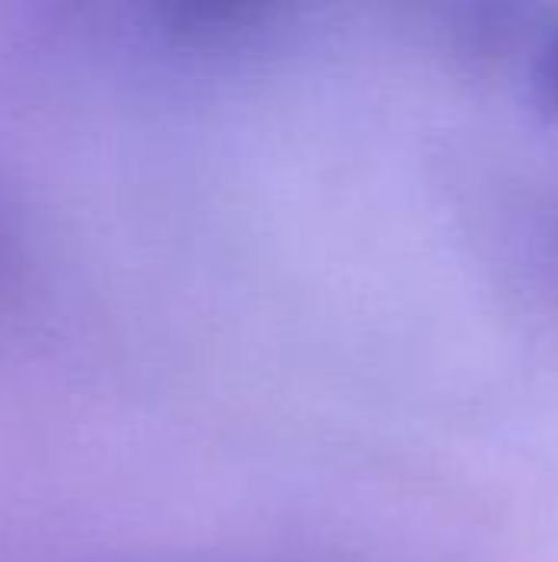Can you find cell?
<instances>
[{
	"mask_svg": "<svg viewBox=\"0 0 558 562\" xmlns=\"http://www.w3.org/2000/svg\"><path fill=\"white\" fill-rule=\"evenodd\" d=\"M536 86L546 105L558 109V33L553 36V43L546 46L543 59H539V72H536Z\"/></svg>",
	"mask_w": 558,
	"mask_h": 562,
	"instance_id": "6da1fadb",
	"label": "cell"
}]
</instances>
